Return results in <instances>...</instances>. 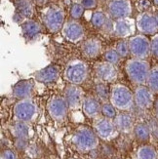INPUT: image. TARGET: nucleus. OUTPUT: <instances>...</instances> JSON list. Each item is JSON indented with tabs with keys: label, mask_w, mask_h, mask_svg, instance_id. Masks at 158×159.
Returning a JSON list of instances; mask_svg holds the SVG:
<instances>
[{
	"label": "nucleus",
	"mask_w": 158,
	"mask_h": 159,
	"mask_svg": "<svg viewBox=\"0 0 158 159\" xmlns=\"http://www.w3.org/2000/svg\"><path fill=\"white\" fill-rule=\"evenodd\" d=\"M125 70L130 81L134 84L141 86L147 82L150 66L147 61L135 58L131 59L126 63Z\"/></svg>",
	"instance_id": "nucleus-1"
},
{
	"label": "nucleus",
	"mask_w": 158,
	"mask_h": 159,
	"mask_svg": "<svg viewBox=\"0 0 158 159\" xmlns=\"http://www.w3.org/2000/svg\"><path fill=\"white\" fill-rule=\"evenodd\" d=\"M134 95L130 89L122 84H115L111 90V102L115 108L128 110L133 107Z\"/></svg>",
	"instance_id": "nucleus-2"
},
{
	"label": "nucleus",
	"mask_w": 158,
	"mask_h": 159,
	"mask_svg": "<svg viewBox=\"0 0 158 159\" xmlns=\"http://www.w3.org/2000/svg\"><path fill=\"white\" fill-rule=\"evenodd\" d=\"M88 76V66L85 61L73 60L67 64L65 70V80L72 85H81Z\"/></svg>",
	"instance_id": "nucleus-3"
},
{
	"label": "nucleus",
	"mask_w": 158,
	"mask_h": 159,
	"mask_svg": "<svg viewBox=\"0 0 158 159\" xmlns=\"http://www.w3.org/2000/svg\"><path fill=\"white\" fill-rule=\"evenodd\" d=\"M43 24L46 29L52 33L63 30L65 23V12L59 6H51L47 8L42 15Z\"/></svg>",
	"instance_id": "nucleus-4"
},
{
	"label": "nucleus",
	"mask_w": 158,
	"mask_h": 159,
	"mask_svg": "<svg viewBox=\"0 0 158 159\" xmlns=\"http://www.w3.org/2000/svg\"><path fill=\"white\" fill-rule=\"evenodd\" d=\"M130 53L135 59L143 60L148 57L150 51V41L142 34L135 35L128 41Z\"/></svg>",
	"instance_id": "nucleus-5"
},
{
	"label": "nucleus",
	"mask_w": 158,
	"mask_h": 159,
	"mask_svg": "<svg viewBox=\"0 0 158 159\" xmlns=\"http://www.w3.org/2000/svg\"><path fill=\"white\" fill-rule=\"evenodd\" d=\"M37 113V106L31 99L19 101L14 107V114L16 118L23 122L30 121Z\"/></svg>",
	"instance_id": "nucleus-6"
},
{
	"label": "nucleus",
	"mask_w": 158,
	"mask_h": 159,
	"mask_svg": "<svg viewBox=\"0 0 158 159\" xmlns=\"http://www.w3.org/2000/svg\"><path fill=\"white\" fill-rule=\"evenodd\" d=\"M107 11L114 20L126 19L132 13V4L130 0H111L108 3Z\"/></svg>",
	"instance_id": "nucleus-7"
},
{
	"label": "nucleus",
	"mask_w": 158,
	"mask_h": 159,
	"mask_svg": "<svg viewBox=\"0 0 158 159\" xmlns=\"http://www.w3.org/2000/svg\"><path fill=\"white\" fill-rule=\"evenodd\" d=\"M136 26L142 34H155L158 30L156 16L148 12L141 13L136 20Z\"/></svg>",
	"instance_id": "nucleus-8"
},
{
	"label": "nucleus",
	"mask_w": 158,
	"mask_h": 159,
	"mask_svg": "<svg viewBox=\"0 0 158 159\" xmlns=\"http://www.w3.org/2000/svg\"><path fill=\"white\" fill-rule=\"evenodd\" d=\"M74 143L82 150L92 149L97 144V138L90 129L81 128L74 136Z\"/></svg>",
	"instance_id": "nucleus-9"
},
{
	"label": "nucleus",
	"mask_w": 158,
	"mask_h": 159,
	"mask_svg": "<svg viewBox=\"0 0 158 159\" xmlns=\"http://www.w3.org/2000/svg\"><path fill=\"white\" fill-rule=\"evenodd\" d=\"M63 36L71 43H78L83 39L84 29L76 20H70L66 22L61 30Z\"/></svg>",
	"instance_id": "nucleus-10"
},
{
	"label": "nucleus",
	"mask_w": 158,
	"mask_h": 159,
	"mask_svg": "<svg viewBox=\"0 0 158 159\" xmlns=\"http://www.w3.org/2000/svg\"><path fill=\"white\" fill-rule=\"evenodd\" d=\"M95 73L102 83H111L116 80L118 71L114 65L107 61H101L95 66Z\"/></svg>",
	"instance_id": "nucleus-11"
},
{
	"label": "nucleus",
	"mask_w": 158,
	"mask_h": 159,
	"mask_svg": "<svg viewBox=\"0 0 158 159\" xmlns=\"http://www.w3.org/2000/svg\"><path fill=\"white\" fill-rule=\"evenodd\" d=\"M68 105L65 98H61L60 96H55L50 99L48 102V111L53 118L61 120L67 113Z\"/></svg>",
	"instance_id": "nucleus-12"
},
{
	"label": "nucleus",
	"mask_w": 158,
	"mask_h": 159,
	"mask_svg": "<svg viewBox=\"0 0 158 159\" xmlns=\"http://www.w3.org/2000/svg\"><path fill=\"white\" fill-rule=\"evenodd\" d=\"M134 99L136 105L140 108L146 109L152 106L153 103V93L149 88L141 85L138 86L135 90Z\"/></svg>",
	"instance_id": "nucleus-13"
},
{
	"label": "nucleus",
	"mask_w": 158,
	"mask_h": 159,
	"mask_svg": "<svg viewBox=\"0 0 158 159\" xmlns=\"http://www.w3.org/2000/svg\"><path fill=\"white\" fill-rule=\"evenodd\" d=\"M65 99L70 108H77L83 102V91L79 86L70 84L65 89Z\"/></svg>",
	"instance_id": "nucleus-14"
},
{
	"label": "nucleus",
	"mask_w": 158,
	"mask_h": 159,
	"mask_svg": "<svg viewBox=\"0 0 158 159\" xmlns=\"http://www.w3.org/2000/svg\"><path fill=\"white\" fill-rule=\"evenodd\" d=\"M135 30V23L131 19H121L115 20L113 24L112 33L116 37L126 38L131 36Z\"/></svg>",
	"instance_id": "nucleus-15"
},
{
	"label": "nucleus",
	"mask_w": 158,
	"mask_h": 159,
	"mask_svg": "<svg viewBox=\"0 0 158 159\" xmlns=\"http://www.w3.org/2000/svg\"><path fill=\"white\" fill-rule=\"evenodd\" d=\"M60 75V67L56 65L47 66L44 68L35 72L36 81L43 83V84H50L57 81Z\"/></svg>",
	"instance_id": "nucleus-16"
},
{
	"label": "nucleus",
	"mask_w": 158,
	"mask_h": 159,
	"mask_svg": "<svg viewBox=\"0 0 158 159\" xmlns=\"http://www.w3.org/2000/svg\"><path fill=\"white\" fill-rule=\"evenodd\" d=\"M33 88H34V83L32 80H30V79L20 80V81L17 82L15 86L13 87L12 94L19 101L25 100V99H29V97L33 91Z\"/></svg>",
	"instance_id": "nucleus-17"
},
{
	"label": "nucleus",
	"mask_w": 158,
	"mask_h": 159,
	"mask_svg": "<svg viewBox=\"0 0 158 159\" xmlns=\"http://www.w3.org/2000/svg\"><path fill=\"white\" fill-rule=\"evenodd\" d=\"M82 53L88 59H95L101 54L102 42L97 38H90L84 41L82 44Z\"/></svg>",
	"instance_id": "nucleus-18"
},
{
	"label": "nucleus",
	"mask_w": 158,
	"mask_h": 159,
	"mask_svg": "<svg viewBox=\"0 0 158 159\" xmlns=\"http://www.w3.org/2000/svg\"><path fill=\"white\" fill-rule=\"evenodd\" d=\"M82 109L88 117H96L102 111V106L100 101L93 96H87L82 102Z\"/></svg>",
	"instance_id": "nucleus-19"
},
{
	"label": "nucleus",
	"mask_w": 158,
	"mask_h": 159,
	"mask_svg": "<svg viewBox=\"0 0 158 159\" xmlns=\"http://www.w3.org/2000/svg\"><path fill=\"white\" fill-rule=\"evenodd\" d=\"M20 29H22V33L24 37L26 40H32L36 38L41 33V26L40 25L33 20H25L20 25Z\"/></svg>",
	"instance_id": "nucleus-20"
},
{
	"label": "nucleus",
	"mask_w": 158,
	"mask_h": 159,
	"mask_svg": "<svg viewBox=\"0 0 158 159\" xmlns=\"http://www.w3.org/2000/svg\"><path fill=\"white\" fill-rule=\"evenodd\" d=\"M91 23L94 27L98 30H105L107 31H111L113 30V25L111 24V20L102 11H96L93 13L91 17Z\"/></svg>",
	"instance_id": "nucleus-21"
},
{
	"label": "nucleus",
	"mask_w": 158,
	"mask_h": 159,
	"mask_svg": "<svg viewBox=\"0 0 158 159\" xmlns=\"http://www.w3.org/2000/svg\"><path fill=\"white\" fill-rule=\"evenodd\" d=\"M16 14L23 19H30L33 15V5L31 0H15Z\"/></svg>",
	"instance_id": "nucleus-22"
},
{
	"label": "nucleus",
	"mask_w": 158,
	"mask_h": 159,
	"mask_svg": "<svg viewBox=\"0 0 158 159\" xmlns=\"http://www.w3.org/2000/svg\"><path fill=\"white\" fill-rule=\"evenodd\" d=\"M96 129H97L98 134L102 138H107L113 133L114 127L112 123L106 118L100 119L96 124Z\"/></svg>",
	"instance_id": "nucleus-23"
},
{
	"label": "nucleus",
	"mask_w": 158,
	"mask_h": 159,
	"mask_svg": "<svg viewBox=\"0 0 158 159\" xmlns=\"http://www.w3.org/2000/svg\"><path fill=\"white\" fill-rule=\"evenodd\" d=\"M133 118L129 113H120L115 117V125L122 131H127L131 128Z\"/></svg>",
	"instance_id": "nucleus-24"
},
{
	"label": "nucleus",
	"mask_w": 158,
	"mask_h": 159,
	"mask_svg": "<svg viewBox=\"0 0 158 159\" xmlns=\"http://www.w3.org/2000/svg\"><path fill=\"white\" fill-rule=\"evenodd\" d=\"M147 84L148 88L151 90L152 93H158V66H155L150 70Z\"/></svg>",
	"instance_id": "nucleus-25"
},
{
	"label": "nucleus",
	"mask_w": 158,
	"mask_h": 159,
	"mask_svg": "<svg viewBox=\"0 0 158 159\" xmlns=\"http://www.w3.org/2000/svg\"><path fill=\"white\" fill-rule=\"evenodd\" d=\"M96 93H97L99 98L104 102H106L107 99H111V91H109L108 87L106 85V83H99L96 86Z\"/></svg>",
	"instance_id": "nucleus-26"
},
{
	"label": "nucleus",
	"mask_w": 158,
	"mask_h": 159,
	"mask_svg": "<svg viewBox=\"0 0 158 159\" xmlns=\"http://www.w3.org/2000/svg\"><path fill=\"white\" fill-rule=\"evenodd\" d=\"M102 112L106 118L116 117V108L111 102H104L102 106Z\"/></svg>",
	"instance_id": "nucleus-27"
},
{
	"label": "nucleus",
	"mask_w": 158,
	"mask_h": 159,
	"mask_svg": "<svg viewBox=\"0 0 158 159\" xmlns=\"http://www.w3.org/2000/svg\"><path fill=\"white\" fill-rule=\"evenodd\" d=\"M116 52L118 53V55L121 57V58H125L127 57L129 53H130V49H129V44L127 41L125 40H120L119 42L116 45V48H115Z\"/></svg>",
	"instance_id": "nucleus-28"
},
{
	"label": "nucleus",
	"mask_w": 158,
	"mask_h": 159,
	"mask_svg": "<svg viewBox=\"0 0 158 159\" xmlns=\"http://www.w3.org/2000/svg\"><path fill=\"white\" fill-rule=\"evenodd\" d=\"M105 61H107L109 64H112V65H116L119 61L120 56L118 55V53L116 52L115 49H109L105 53Z\"/></svg>",
	"instance_id": "nucleus-29"
},
{
	"label": "nucleus",
	"mask_w": 158,
	"mask_h": 159,
	"mask_svg": "<svg viewBox=\"0 0 158 159\" xmlns=\"http://www.w3.org/2000/svg\"><path fill=\"white\" fill-rule=\"evenodd\" d=\"M70 16L73 20H77L82 17L84 13V7L80 3H73L70 7Z\"/></svg>",
	"instance_id": "nucleus-30"
},
{
	"label": "nucleus",
	"mask_w": 158,
	"mask_h": 159,
	"mask_svg": "<svg viewBox=\"0 0 158 159\" xmlns=\"http://www.w3.org/2000/svg\"><path fill=\"white\" fill-rule=\"evenodd\" d=\"M15 131H16V134L20 137V138H24L27 136V133H29V128H27L26 124L23 121L18 122L15 126Z\"/></svg>",
	"instance_id": "nucleus-31"
},
{
	"label": "nucleus",
	"mask_w": 158,
	"mask_h": 159,
	"mask_svg": "<svg viewBox=\"0 0 158 159\" xmlns=\"http://www.w3.org/2000/svg\"><path fill=\"white\" fill-rule=\"evenodd\" d=\"M136 134H137V136H138V138H140V139L145 140L148 137V129H147V127L146 125H142V124H141V125L137 126Z\"/></svg>",
	"instance_id": "nucleus-32"
},
{
	"label": "nucleus",
	"mask_w": 158,
	"mask_h": 159,
	"mask_svg": "<svg viewBox=\"0 0 158 159\" xmlns=\"http://www.w3.org/2000/svg\"><path fill=\"white\" fill-rule=\"evenodd\" d=\"M139 155L141 159H152L154 157V152L150 148H143L140 150Z\"/></svg>",
	"instance_id": "nucleus-33"
},
{
	"label": "nucleus",
	"mask_w": 158,
	"mask_h": 159,
	"mask_svg": "<svg viewBox=\"0 0 158 159\" xmlns=\"http://www.w3.org/2000/svg\"><path fill=\"white\" fill-rule=\"evenodd\" d=\"M150 51L151 54L158 60V34L152 37L151 41H150Z\"/></svg>",
	"instance_id": "nucleus-34"
},
{
	"label": "nucleus",
	"mask_w": 158,
	"mask_h": 159,
	"mask_svg": "<svg viewBox=\"0 0 158 159\" xmlns=\"http://www.w3.org/2000/svg\"><path fill=\"white\" fill-rule=\"evenodd\" d=\"M80 4L84 9H94L97 6V0H80Z\"/></svg>",
	"instance_id": "nucleus-35"
},
{
	"label": "nucleus",
	"mask_w": 158,
	"mask_h": 159,
	"mask_svg": "<svg viewBox=\"0 0 158 159\" xmlns=\"http://www.w3.org/2000/svg\"><path fill=\"white\" fill-rule=\"evenodd\" d=\"M137 7H138L140 11L146 12L150 7V2L148 0H139V1L137 2Z\"/></svg>",
	"instance_id": "nucleus-36"
},
{
	"label": "nucleus",
	"mask_w": 158,
	"mask_h": 159,
	"mask_svg": "<svg viewBox=\"0 0 158 159\" xmlns=\"http://www.w3.org/2000/svg\"><path fill=\"white\" fill-rule=\"evenodd\" d=\"M5 159H15V154L10 150H7L5 152Z\"/></svg>",
	"instance_id": "nucleus-37"
},
{
	"label": "nucleus",
	"mask_w": 158,
	"mask_h": 159,
	"mask_svg": "<svg viewBox=\"0 0 158 159\" xmlns=\"http://www.w3.org/2000/svg\"><path fill=\"white\" fill-rule=\"evenodd\" d=\"M31 1L33 3H35L36 5H38V6H42L47 2V0H31Z\"/></svg>",
	"instance_id": "nucleus-38"
},
{
	"label": "nucleus",
	"mask_w": 158,
	"mask_h": 159,
	"mask_svg": "<svg viewBox=\"0 0 158 159\" xmlns=\"http://www.w3.org/2000/svg\"><path fill=\"white\" fill-rule=\"evenodd\" d=\"M154 110H155L156 114L158 115V99H156L154 101Z\"/></svg>",
	"instance_id": "nucleus-39"
},
{
	"label": "nucleus",
	"mask_w": 158,
	"mask_h": 159,
	"mask_svg": "<svg viewBox=\"0 0 158 159\" xmlns=\"http://www.w3.org/2000/svg\"><path fill=\"white\" fill-rule=\"evenodd\" d=\"M153 1H154V4L158 6V0H153Z\"/></svg>",
	"instance_id": "nucleus-40"
},
{
	"label": "nucleus",
	"mask_w": 158,
	"mask_h": 159,
	"mask_svg": "<svg viewBox=\"0 0 158 159\" xmlns=\"http://www.w3.org/2000/svg\"><path fill=\"white\" fill-rule=\"evenodd\" d=\"M156 20H157V23H158V12H157V14H156Z\"/></svg>",
	"instance_id": "nucleus-41"
}]
</instances>
